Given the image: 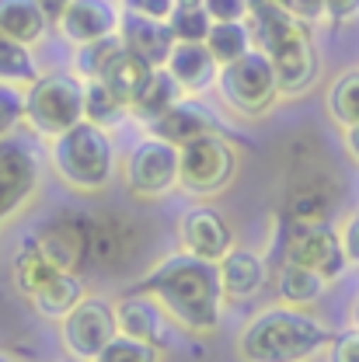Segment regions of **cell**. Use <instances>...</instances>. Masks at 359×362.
<instances>
[{"label":"cell","mask_w":359,"mask_h":362,"mask_svg":"<svg viewBox=\"0 0 359 362\" xmlns=\"http://www.w3.org/2000/svg\"><path fill=\"white\" fill-rule=\"evenodd\" d=\"M21 122H25V90L18 84H4L0 81V139L18 133Z\"/></svg>","instance_id":"34"},{"label":"cell","mask_w":359,"mask_h":362,"mask_svg":"<svg viewBox=\"0 0 359 362\" xmlns=\"http://www.w3.org/2000/svg\"><path fill=\"white\" fill-rule=\"evenodd\" d=\"M342 244H346L349 265H359V209L346 220V226H342Z\"/></svg>","instance_id":"39"},{"label":"cell","mask_w":359,"mask_h":362,"mask_svg":"<svg viewBox=\"0 0 359 362\" xmlns=\"http://www.w3.org/2000/svg\"><path fill=\"white\" fill-rule=\"evenodd\" d=\"M119 39H122V45L130 52L147 59L150 66H168V59H171V52L178 45L168 18H147V14H133V11H122Z\"/></svg>","instance_id":"15"},{"label":"cell","mask_w":359,"mask_h":362,"mask_svg":"<svg viewBox=\"0 0 359 362\" xmlns=\"http://www.w3.org/2000/svg\"><path fill=\"white\" fill-rule=\"evenodd\" d=\"M168 25H171L178 42H206V35L213 28V14L206 11L203 0H175Z\"/></svg>","instance_id":"30"},{"label":"cell","mask_w":359,"mask_h":362,"mask_svg":"<svg viewBox=\"0 0 359 362\" xmlns=\"http://www.w3.org/2000/svg\"><path fill=\"white\" fill-rule=\"evenodd\" d=\"M150 74H154V66H150L147 59H139L136 52L122 49V52L112 59V66L105 70V77H98V81H105V84L115 90L126 105H133V98L139 94V88L147 84Z\"/></svg>","instance_id":"24"},{"label":"cell","mask_w":359,"mask_h":362,"mask_svg":"<svg viewBox=\"0 0 359 362\" xmlns=\"http://www.w3.org/2000/svg\"><path fill=\"white\" fill-rule=\"evenodd\" d=\"M181 98H185V90H181V84L175 81V74H171L168 66H154V74L147 77V84L139 88V94H136L133 105H130V115H133L136 122L150 126V122H157L164 112H171Z\"/></svg>","instance_id":"20"},{"label":"cell","mask_w":359,"mask_h":362,"mask_svg":"<svg viewBox=\"0 0 359 362\" xmlns=\"http://www.w3.org/2000/svg\"><path fill=\"white\" fill-rule=\"evenodd\" d=\"M328 362H359V327L349 334H338L328 345Z\"/></svg>","instance_id":"36"},{"label":"cell","mask_w":359,"mask_h":362,"mask_svg":"<svg viewBox=\"0 0 359 362\" xmlns=\"http://www.w3.org/2000/svg\"><path fill=\"white\" fill-rule=\"evenodd\" d=\"M94 362H161V345H150V341H139L133 334H115L101 356Z\"/></svg>","instance_id":"33"},{"label":"cell","mask_w":359,"mask_h":362,"mask_svg":"<svg viewBox=\"0 0 359 362\" xmlns=\"http://www.w3.org/2000/svg\"><path fill=\"white\" fill-rule=\"evenodd\" d=\"M147 129H150V136H161V139H168L175 146H188L192 139H203V136H210V133H224V126L217 122V115H210L199 101H188V98H181L171 112H164Z\"/></svg>","instance_id":"16"},{"label":"cell","mask_w":359,"mask_h":362,"mask_svg":"<svg viewBox=\"0 0 359 362\" xmlns=\"http://www.w3.org/2000/svg\"><path fill=\"white\" fill-rule=\"evenodd\" d=\"M335 334L314 320L304 307H269L251 317L237 338V356L244 362H311L328 352Z\"/></svg>","instance_id":"2"},{"label":"cell","mask_w":359,"mask_h":362,"mask_svg":"<svg viewBox=\"0 0 359 362\" xmlns=\"http://www.w3.org/2000/svg\"><path fill=\"white\" fill-rule=\"evenodd\" d=\"M59 324H63V345H67V352L81 362H94L101 356V349L119 334V314H115V307L105 303V300H98V296H84Z\"/></svg>","instance_id":"11"},{"label":"cell","mask_w":359,"mask_h":362,"mask_svg":"<svg viewBox=\"0 0 359 362\" xmlns=\"http://www.w3.org/2000/svg\"><path fill=\"white\" fill-rule=\"evenodd\" d=\"M342 143H346L349 157L359 164V122H356V126H349V129H342Z\"/></svg>","instance_id":"41"},{"label":"cell","mask_w":359,"mask_h":362,"mask_svg":"<svg viewBox=\"0 0 359 362\" xmlns=\"http://www.w3.org/2000/svg\"><path fill=\"white\" fill-rule=\"evenodd\" d=\"M293 18H300V21H307V25H314V21H324L328 14H324V0H279Z\"/></svg>","instance_id":"37"},{"label":"cell","mask_w":359,"mask_h":362,"mask_svg":"<svg viewBox=\"0 0 359 362\" xmlns=\"http://www.w3.org/2000/svg\"><path fill=\"white\" fill-rule=\"evenodd\" d=\"M283 262H297L304 269H314L328 282H335L349 269V255L342 244V233H335L328 223L290 226L283 240Z\"/></svg>","instance_id":"12"},{"label":"cell","mask_w":359,"mask_h":362,"mask_svg":"<svg viewBox=\"0 0 359 362\" xmlns=\"http://www.w3.org/2000/svg\"><path fill=\"white\" fill-rule=\"evenodd\" d=\"M130 293L154 296L171 314V320L192 334H213L220 327L227 303L217 262H206L185 247L168 255L150 275L130 286Z\"/></svg>","instance_id":"1"},{"label":"cell","mask_w":359,"mask_h":362,"mask_svg":"<svg viewBox=\"0 0 359 362\" xmlns=\"http://www.w3.org/2000/svg\"><path fill=\"white\" fill-rule=\"evenodd\" d=\"M126 45L119 35H108V39H98V42L77 45V56H74V74L84 77V81H98L105 77V70L112 66V59L122 52Z\"/></svg>","instance_id":"32"},{"label":"cell","mask_w":359,"mask_h":362,"mask_svg":"<svg viewBox=\"0 0 359 362\" xmlns=\"http://www.w3.org/2000/svg\"><path fill=\"white\" fill-rule=\"evenodd\" d=\"M39 181H42V164L32 139L18 133L0 139V226L39 192Z\"/></svg>","instance_id":"10"},{"label":"cell","mask_w":359,"mask_h":362,"mask_svg":"<svg viewBox=\"0 0 359 362\" xmlns=\"http://www.w3.org/2000/svg\"><path fill=\"white\" fill-rule=\"evenodd\" d=\"M49 14L39 0H0V28L25 45H35L49 32Z\"/></svg>","instance_id":"21"},{"label":"cell","mask_w":359,"mask_h":362,"mask_svg":"<svg viewBox=\"0 0 359 362\" xmlns=\"http://www.w3.org/2000/svg\"><path fill=\"white\" fill-rule=\"evenodd\" d=\"M217 269H220V286H224L227 300H237V303L251 300L266 286V262L255 251L234 247L224 262H217Z\"/></svg>","instance_id":"19"},{"label":"cell","mask_w":359,"mask_h":362,"mask_svg":"<svg viewBox=\"0 0 359 362\" xmlns=\"http://www.w3.org/2000/svg\"><path fill=\"white\" fill-rule=\"evenodd\" d=\"M126 188L136 199H164L181 188V146L147 136L126 157Z\"/></svg>","instance_id":"8"},{"label":"cell","mask_w":359,"mask_h":362,"mask_svg":"<svg viewBox=\"0 0 359 362\" xmlns=\"http://www.w3.org/2000/svg\"><path fill=\"white\" fill-rule=\"evenodd\" d=\"M255 45L266 52L279 74L283 94H304L317 77V52L311 39V25L293 18L283 4L258 7L248 14Z\"/></svg>","instance_id":"3"},{"label":"cell","mask_w":359,"mask_h":362,"mask_svg":"<svg viewBox=\"0 0 359 362\" xmlns=\"http://www.w3.org/2000/svg\"><path fill=\"white\" fill-rule=\"evenodd\" d=\"M237 175V150L224 133H210L181 146V188L199 199H213L230 188Z\"/></svg>","instance_id":"7"},{"label":"cell","mask_w":359,"mask_h":362,"mask_svg":"<svg viewBox=\"0 0 359 362\" xmlns=\"http://www.w3.org/2000/svg\"><path fill=\"white\" fill-rule=\"evenodd\" d=\"M25 122L39 136H63L84 122V77L77 74H49L25 90Z\"/></svg>","instance_id":"5"},{"label":"cell","mask_w":359,"mask_h":362,"mask_svg":"<svg viewBox=\"0 0 359 362\" xmlns=\"http://www.w3.org/2000/svg\"><path fill=\"white\" fill-rule=\"evenodd\" d=\"M206 45L220 59V66H227V63H234V59H241L244 52L255 49V35H251L248 21H213Z\"/></svg>","instance_id":"29"},{"label":"cell","mask_w":359,"mask_h":362,"mask_svg":"<svg viewBox=\"0 0 359 362\" xmlns=\"http://www.w3.org/2000/svg\"><path fill=\"white\" fill-rule=\"evenodd\" d=\"M49 157L56 175L77 192H101L115 175V143L105 126H94L88 119L56 136Z\"/></svg>","instance_id":"4"},{"label":"cell","mask_w":359,"mask_h":362,"mask_svg":"<svg viewBox=\"0 0 359 362\" xmlns=\"http://www.w3.org/2000/svg\"><path fill=\"white\" fill-rule=\"evenodd\" d=\"M56 272H59V269L45 258V251L35 244V240H32V237H28V240L21 244V251L14 255V286H18V289H21L28 300L42 289V286L52 279V275H56Z\"/></svg>","instance_id":"25"},{"label":"cell","mask_w":359,"mask_h":362,"mask_svg":"<svg viewBox=\"0 0 359 362\" xmlns=\"http://www.w3.org/2000/svg\"><path fill=\"white\" fill-rule=\"evenodd\" d=\"M328 209H331V195L324 192V185H300L290 192L286 199V220L290 226H307V223H328Z\"/></svg>","instance_id":"27"},{"label":"cell","mask_w":359,"mask_h":362,"mask_svg":"<svg viewBox=\"0 0 359 362\" xmlns=\"http://www.w3.org/2000/svg\"><path fill=\"white\" fill-rule=\"evenodd\" d=\"M328 115L342 129L359 122V70H346L342 77H335V84L328 88Z\"/></svg>","instance_id":"31"},{"label":"cell","mask_w":359,"mask_h":362,"mask_svg":"<svg viewBox=\"0 0 359 362\" xmlns=\"http://www.w3.org/2000/svg\"><path fill=\"white\" fill-rule=\"evenodd\" d=\"M39 4H42V11H45V14H49V21L56 25V21L63 18V11H67V7H70L74 0H39Z\"/></svg>","instance_id":"42"},{"label":"cell","mask_w":359,"mask_h":362,"mask_svg":"<svg viewBox=\"0 0 359 362\" xmlns=\"http://www.w3.org/2000/svg\"><path fill=\"white\" fill-rule=\"evenodd\" d=\"M119 331L122 334H133L139 341H150V345H161L168 341V320L171 314L147 293H126V300L119 303Z\"/></svg>","instance_id":"18"},{"label":"cell","mask_w":359,"mask_h":362,"mask_svg":"<svg viewBox=\"0 0 359 362\" xmlns=\"http://www.w3.org/2000/svg\"><path fill=\"white\" fill-rule=\"evenodd\" d=\"M331 282L324 275H317L314 269H304L297 262H283V269L275 275V293H279V303L286 307H307V303H317L324 296Z\"/></svg>","instance_id":"23"},{"label":"cell","mask_w":359,"mask_h":362,"mask_svg":"<svg viewBox=\"0 0 359 362\" xmlns=\"http://www.w3.org/2000/svg\"><path fill=\"white\" fill-rule=\"evenodd\" d=\"M84 296L88 293H84V282H81L77 272H56L42 289L32 296V307L42 317H49V320H63Z\"/></svg>","instance_id":"22"},{"label":"cell","mask_w":359,"mask_h":362,"mask_svg":"<svg viewBox=\"0 0 359 362\" xmlns=\"http://www.w3.org/2000/svg\"><path fill=\"white\" fill-rule=\"evenodd\" d=\"M122 11L147 14V18H171L175 0H122Z\"/></svg>","instance_id":"38"},{"label":"cell","mask_w":359,"mask_h":362,"mask_svg":"<svg viewBox=\"0 0 359 362\" xmlns=\"http://www.w3.org/2000/svg\"><path fill=\"white\" fill-rule=\"evenodd\" d=\"M220 94L224 101L241 112V115H266L272 105L283 98V84H279V74L272 66V59L255 45L251 52H244L241 59L227 63L220 70Z\"/></svg>","instance_id":"6"},{"label":"cell","mask_w":359,"mask_h":362,"mask_svg":"<svg viewBox=\"0 0 359 362\" xmlns=\"http://www.w3.org/2000/svg\"><path fill=\"white\" fill-rule=\"evenodd\" d=\"M0 81L4 84H18V88H32L39 81V66L32 56V45L11 39L0 28Z\"/></svg>","instance_id":"26"},{"label":"cell","mask_w":359,"mask_h":362,"mask_svg":"<svg viewBox=\"0 0 359 362\" xmlns=\"http://www.w3.org/2000/svg\"><path fill=\"white\" fill-rule=\"evenodd\" d=\"M130 115V105L108 88L105 81H84V119L94 126H119L122 119Z\"/></svg>","instance_id":"28"},{"label":"cell","mask_w":359,"mask_h":362,"mask_svg":"<svg viewBox=\"0 0 359 362\" xmlns=\"http://www.w3.org/2000/svg\"><path fill=\"white\" fill-rule=\"evenodd\" d=\"M356 327H359V300H356Z\"/></svg>","instance_id":"44"},{"label":"cell","mask_w":359,"mask_h":362,"mask_svg":"<svg viewBox=\"0 0 359 362\" xmlns=\"http://www.w3.org/2000/svg\"><path fill=\"white\" fill-rule=\"evenodd\" d=\"M178 233H181V247L206 258V262H224L227 255L234 251V233L227 220L210 209V206H192L185 209L178 220Z\"/></svg>","instance_id":"14"},{"label":"cell","mask_w":359,"mask_h":362,"mask_svg":"<svg viewBox=\"0 0 359 362\" xmlns=\"http://www.w3.org/2000/svg\"><path fill=\"white\" fill-rule=\"evenodd\" d=\"M119 25H122V4L115 0H74L56 21L59 35L70 45H88L119 35Z\"/></svg>","instance_id":"13"},{"label":"cell","mask_w":359,"mask_h":362,"mask_svg":"<svg viewBox=\"0 0 359 362\" xmlns=\"http://www.w3.org/2000/svg\"><path fill=\"white\" fill-rule=\"evenodd\" d=\"M94 226L98 220H91L84 213L74 209H59L56 216H49L39 230H35V244L45 251V258L59 272H77L94 258Z\"/></svg>","instance_id":"9"},{"label":"cell","mask_w":359,"mask_h":362,"mask_svg":"<svg viewBox=\"0 0 359 362\" xmlns=\"http://www.w3.org/2000/svg\"><path fill=\"white\" fill-rule=\"evenodd\" d=\"M0 362H14V359H11V356H4V352H0Z\"/></svg>","instance_id":"43"},{"label":"cell","mask_w":359,"mask_h":362,"mask_svg":"<svg viewBox=\"0 0 359 362\" xmlns=\"http://www.w3.org/2000/svg\"><path fill=\"white\" fill-rule=\"evenodd\" d=\"M213 21H248L251 0H203Z\"/></svg>","instance_id":"35"},{"label":"cell","mask_w":359,"mask_h":362,"mask_svg":"<svg viewBox=\"0 0 359 362\" xmlns=\"http://www.w3.org/2000/svg\"><path fill=\"white\" fill-rule=\"evenodd\" d=\"M328 21H349L359 14V0H324Z\"/></svg>","instance_id":"40"},{"label":"cell","mask_w":359,"mask_h":362,"mask_svg":"<svg viewBox=\"0 0 359 362\" xmlns=\"http://www.w3.org/2000/svg\"><path fill=\"white\" fill-rule=\"evenodd\" d=\"M168 70L175 74V81L181 84L185 94H203V90L220 84V70L224 66L210 52L206 42H178L171 59H168Z\"/></svg>","instance_id":"17"}]
</instances>
